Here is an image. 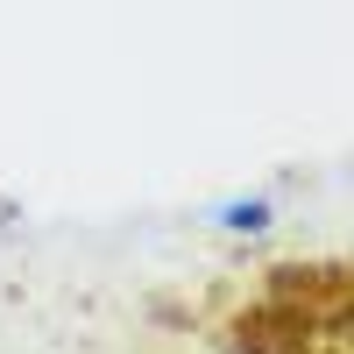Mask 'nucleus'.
Listing matches in <instances>:
<instances>
[{
    "label": "nucleus",
    "instance_id": "2",
    "mask_svg": "<svg viewBox=\"0 0 354 354\" xmlns=\"http://www.w3.org/2000/svg\"><path fill=\"white\" fill-rule=\"evenodd\" d=\"M340 354H347V347H340Z\"/></svg>",
    "mask_w": 354,
    "mask_h": 354
},
{
    "label": "nucleus",
    "instance_id": "1",
    "mask_svg": "<svg viewBox=\"0 0 354 354\" xmlns=\"http://www.w3.org/2000/svg\"><path fill=\"white\" fill-rule=\"evenodd\" d=\"M220 354H340L347 347V262H270L255 283L205 312Z\"/></svg>",
    "mask_w": 354,
    "mask_h": 354
}]
</instances>
